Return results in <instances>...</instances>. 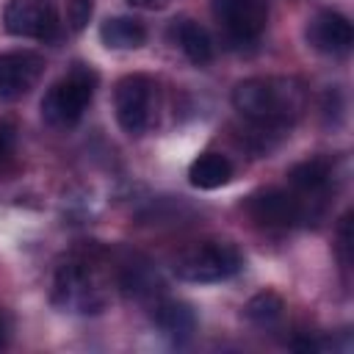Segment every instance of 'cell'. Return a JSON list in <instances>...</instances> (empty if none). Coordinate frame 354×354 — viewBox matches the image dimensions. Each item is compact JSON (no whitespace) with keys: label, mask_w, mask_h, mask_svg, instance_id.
Returning <instances> with one entry per match:
<instances>
[{"label":"cell","mask_w":354,"mask_h":354,"mask_svg":"<svg viewBox=\"0 0 354 354\" xmlns=\"http://www.w3.org/2000/svg\"><path fill=\"white\" fill-rule=\"evenodd\" d=\"M232 108L260 133L290 130L307 108V86L293 75H257L232 88Z\"/></svg>","instance_id":"obj_1"},{"label":"cell","mask_w":354,"mask_h":354,"mask_svg":"<svg viewBox=\"0 0 354 354\" xmlns=\"http://www.w3.org/2000/svg\"><path fill=\"white\" fill-rule=\"evenodd\" d=\"M100 263H102L100 246L72 252L55 271L53 301L72 313H100L105 307V293L97 274Z\"/></svg>","instance_id":"obj_2"},{"label":"cell","mask_w":354,"mask_h":354,"mask_svg":"<svg viewBox=\"0 0 354 354\" xmlns=\"http://www.w3.org/2000/svg\"><path fill=\"white\" fill-rule=\"evenodd\" d=\"M243 268V254L232 241H221V238H207V241H196L191 246H185L183 252H177L171 271L177 274V279L183 282H194V285H210V282H224L230 277H235Z\"/></svg>","instance_id":"obj_3"},{"label":"cell","mask_w":354,"mask_h":354,"mask_svg":"<svg viewBox=\"0 0 354 354\" xmlns=\"http://www.w3.org/2000/svg\"><path fill=\"white\" fill-rule=\"evenodd\" d=\"M97 88V72L86 64H75L58 77L41 97V119L53 127H72L83 119Z\"/></svg>","instance_id":"obj_4"},{"label":"cell","mask_w":354,"mask_h":354,"mask_svg":"<svg viewBox=\"0 0 354 354\" xmlns=\"http://www.w3.org/2000/svg\"><path fill=\"white\" fill-rule=\"evenodd\" d=\"M116 122L127 136H144L158 122V83L147 72H130L113 86Z\"/></svg>","instance_id":"obj_5"},{"label":"cell","mask_w":354,"mask_h":354,"mask_svg":"<svg viewBox=\"0 0 354 354\" xmlns=\"http://www.w3.org/2000/svg\"><path fill=\"white\" fill-rule=\"evenodd\" d=\"M313 202V199H310ZM310 202L301 199L296 191H282V188H263L249 196L246 210L260 227H274V230H288L307 224L313 218Z\"/></svg>","instance_id":"obj_6"},{"label":"cell","mask_w":354,"mask_h":354,"mask_svg":"<svg viewBox=\"0 0 354 354\" xmlns=\"http://www.w3.org/2000/svg\"><path fill=\"white\" fill-rule=\"evenodd\" d=\"M3 28L11 36L53 41L58 36L61 19L50 0H8L3 11Z\"/></svg>","instance_id":"obj_7"},{"label":"cell","mask_w":354,"mask_h":354,"mask_svg":"<svg viewBox=\"0 0 354 354\" xmlns=\"http://www.w3.org/2000/svg\"><path fill=\"white\" fill-rule=\"evenodd\" d=\"M210 11L235 41H257L268 25L263 0H210Z\"/></svg>","instance_id":"obj_8"},{"label":"cell","mask_w":354,"mask_h":354,"mask_svg":"<svg viewBox=\"0 0 354 354\" xmlns=\"http://www.w3.org/2000/svg\"><path fill=\"white\" fill-rule=\"evenodd\" d=\"M44 72V58L33 50L0 53V100H19L30 94Z\"/></svg>","instance_id":"obj_9"},{"label":"cell","mask_w":354,"mask_h":354,"mask_svg":"<svg viewBox=\"0 0 354 354\" xmlns=\"http://www.w3.org/2000/svg\"><path fill=\"white\" fill-rule=\"evenodd\" d=\"M307 44L324 55H346L354 44V28L351 19L340 11L324 8L307 22Z\"/></svg>","instance_id":"obj_10"},{"label":"cell","mask_w":354,"mask_h":354,"mask_svg":"<svg viewBox=\"0 0 354 354\" xmlns=\"http://www.w3.org/2000/svg\"><path fill=\"white\" fill-rule=\"evenodd\" d=\"M152 318L158 329L177 346L188 343L196 332V313L188 301H180V299H160L152 310Z\"/></svg>","instance_id":"obj_11"},{"label":"cell","mask_w":354,"mask_h":354,"mask_svg":"<svg viewBox=\"0 0 354 354\" xmlns=\"http://www.w3.org/2000/svg\"><path fill=\"white\" fill-rule=\"evenodd\" d=\"M332 177H335V171L326 158H307L288 169V185L299 196H307V199L326 194L332 185Z\"/></svg>","instance_id":"obj_12"},{"label":"cell","mask_w":354,"mask_h":354,"mask_svg":"<svg viewBox=\"0 0 354 354\" xmlns=\"http://www.w3.org/2000/svg\"><path fill=\"white\" fill-rule=\"evenodd\" d=\"M171 41L185 53V58L191 61V64H196V66H205V64H210L213 61V39H210V33L199 25V22H194V19H188V17H183V19H174V25H171Z\"/></svg>","instance_id":"obj_13"},{"label":"cell","mask_w":354,"mask_h":354,"mask_svg":"<svg viewBox=\"0 0 354 354\" xmlns=\"http://www.w3.org/2000/svg\"><path fill=\"white\" fill-rule=\"evenodd\" d=\"M232 160L221 152H202L191 166H188V180L194 188H202V191H213V188H221L232 180Z\"/></svg>","instance_id":"obj_14"},{"label":"cell","mask_w":354,"mask_h":354,"mask_svg":"<svg viewBox=\"0 0 354 354\" xmlns=\"http://www.w3.org/2000/svg\"><path fill=\"white\" fill-rule=\"evenodd\" d=\"M100 39L111 50H138L147 41V28L136 17H108L100 25Z\"/></svg>","instance_id":"obj_15"},{"label":"cell","mask_w":354,"mask_h":354,"mask_svg":"<svg viewBox=\"0 0 354 354\" xmlns=\"http://www.w3.org/2000/svg\"><path fill=\"white\" fill-rule=\"evenodd\" d=\"M116 279H119V288H122V293H127V296H136V299L152 296V293L160 288V279H158V274H155V271H152V266H149L144 257H138V254H133L130 260H124V263L119 266V274H116Z\"/></svg>","instance_id":"obj_16"},{"label":"cell","mask_w":354,"mask_h":354,"mask_svg":"<svg viewBox=\"0 0 354 354\" xmlns=\"http://www.w3.org/2000/svg\"><path fill=\"white\" fill-rule=\"evenodd\" d=\"M282 313H285V299H282L279 293H274V290H260V293H254V296L246 301V307H243L246 321H252V324L260 326V329H271V326L282 318Z\"/></svg>","instance_id":"obj_17"},{"label":"cell","mask_w":354,"mask_h":354,"mask_svg":"<svg viewBox=\"0 0 354 354\" xmlns=\"http://www.w3.org/2000/svg\"><path fill=\"white\" fill-rule=\"evenodd\" d=\"M91 14H94V3H91V0H72V3H69V11H66L69 28H72V30H83L86 22L91 19Z\"/></svg>","instance_id":"obj_18"},{"label":"cell","mask_w":354,"mask_h":354,"mask_svg":"<svg viewBox=\"0 0 354 354\" xmlns=\"http://www.w3.org/2000/svg\"><path fill=\"white\" fill-rule=\"evenodd\" d=\"M348 249H351V213H346V216L340 218V227H337V252H340L343 266L351 263Z\"/></svg>","instance_id":"obj_19"},{"label":"cell","mask_w":354,"mask_h":354,"mask_svg":"<svg viewBox=\"0 0 354 354\" xmlns=\"http://www.w3.org/2000/svg\"><path fill=\"white\" fill-rule=\"evenodd\" d=\"M17 144V127L11 122H0V160L14 152Z\"/></svg>","instance_id":"obj_20"},{"label":"cell","mask_w":354,"mask_h":354,"mask_svg":"<svg viewBox=\"0 0 354 354\" xmlns=\"http://www.w3.org/2000/svg\"><path fill=\"white\" fill-rule=\"evenodd\" d=\"M130 6L136 8H147V11H158V8H166L171 0H127Z\"/></svg>","instance_id":"obj_21"},{"label":"cell","mask_w":354,"mask_h":354,"mask_svg":"<svg viewBox=\"0 0 354 354\" xmlns=\"http://www.w3.org/2000/svg\"><path fill=\"white\" fill-rule=\"evenodd\" d=\"M8 343V324H6V318H3V313H0V348Z\"/></svg>","instance_id":"obj_22"}]
</instances>
